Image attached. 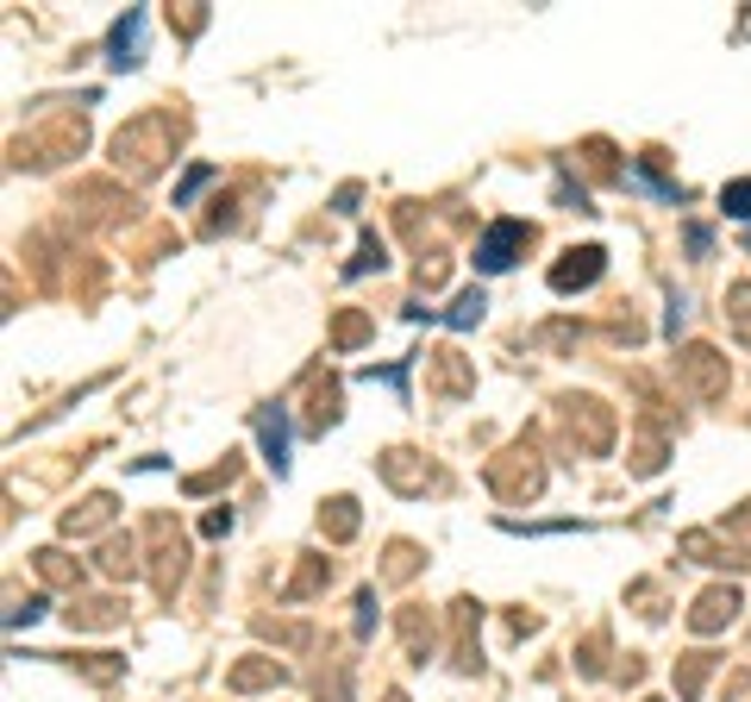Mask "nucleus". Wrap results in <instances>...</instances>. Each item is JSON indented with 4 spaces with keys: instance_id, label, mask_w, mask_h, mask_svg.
Listing matches in <instances>:
<instances>
[{
    "instance_id": "nucleus-1",
    "label": "nucleus",
    "mask_w": 751,
    "mask_h": 702,
    "mask_svg": "<svg viewBox=\"0 0 751 702\" xmlns=\"http://www.w3.org/2000/svg\"><path fill=\"white\" fill-rule=\"evenodd\" d=\"M526 238H533L526 233V220H495V226L476 238V270H489V276L507 270V264L526 252Z\"/></svg>"
},
{
    "instance_id": "nucleus-2",
    "label": "nucleus",
    "mask_w": 751,
    "mask_h": 702,
    "mask_svg": "<svg viewBox=\"0 0 751 702\" xmlns=\"http://www.w3.org/2000/svg\"><path fill=\"white\" fill-rule=\"evenodd\" d=\"M596 276H601V252H596V245H582V252H570V257L558 264V270H551V289H558V295L589 289Z\"/></svg>"
},
{
    "instance_id": "nucleus-3",
    "label": "nucleus",
    "mask_w": 751,
    "mask_h": 702,
    "mask_svg": "<svg viewBox=\"0 0 751 702\" xmlns=\"http://www.w3.org/2000/svg\"><path fill=\"white\" fill-rule=\"evenodd\" d=\"M257 433H264L270 470H276V477H289V414H282V408H257Z\"/></svg>"
},
{
    "instance_id": "nucleus-4",
    "label": "nucleus",
    "mask_w": 751,
    "mask_h": 702,
    "mask_svg": "<svg viewBox=\"0 0 751 702\" xmlns=\"http://www.w3.org/2000/svg\"><path fill=\"white\" fill-rule=\"evenodd\" d=\"M732 615H739V589H708V596L695 603L689 627H695V634H714V627H727Z\"/></svg>"
},
{
    "instance_id": "nucleus-5",
    "label": "nucleus",
    "mask_w": 751,
    "mask_h": 702,
    "mask_svg": "<svg viewBox=\"0 0 751 702\" xmlns=\"http://www.w3.org/2000/svg\"><path fill=\"white\" fill-rule=\"evenodd\" d=\"M138 32H144V13H126L114 25V70H132L138 63Z\"/></svg>"
},
{
    "instance_id": "nucleus-6",
    "label": "nucleus",
    "mask_w": 751,
    "mask_h": 702,
    "mask_svg": "<svg viewBox=\"0 0 751 702\" xmlns=\"http://www.w3.org/2000/svg\"><path fill=\"white\" fill-rule=\"evenodd\" d=\"M226 683H232V690H264V683H282V664H276V659H250V664H238Z\"/></svg>"
},
{
    "instance_id": "nucleus-7",
    "label": "nucleus",
    "mask_w": 751,
    "mask_h": 702,
    "mask_svg": "<svg viewBox=\"0 0 751 702\" xmlns=\"http://www.w3.org/2000/svg\"><path fill=\"white\" fill-rule=\"evenodd\" d=\"M689 376L701 383V395H720V358H714L708 345H695V351H689Z\"/></svg>"
},
{
    "instance_id": "nucleus-8",
    "label": "nucleus",
    "mask_w": 751,
    "mask_h": 702,
    "mask_svg": "<svg viewBox=\"0 0 751 702\" xmlns=\"http://www.w3.org/2000/svg\"><path fill=\"white\" fill-rule=\"evenodd\" d=\"M482 308H489V301H482V289H463V295H458V308L444 313V327H476Z\"/></svg>"
},
{
    "instance_id": "nucleus-9",
    "label": "nucleus",
    "mask_w": 751,
    "mask_h": 702,
    "mask_svg": "<svg viewBox=\"0 0 751 702\" xmlns=\"http://www.w3.org/2000/svg\"><path fill=\"white\" fill-rule=\"evenodd\" d=\"M720 208H727L732 220H751V176H745V182H727V189H720Z\"/></svg>"
},
{
    "instance_id": "nucleus-10",
    "label": "nucleus",
    "mask_w": 751,
    "mask_h": 702,
    "mask_svg": "<svg viewBox=\"0 0 751 702\" xmlns=\"http://www.w3.org/2000/svg\"><path fill=\"white\" fill-rule=\"evenodd\" d=\"M388 257H383V238H364V252L351 257V270L345 276H364V270H383Z\"/></svg>"
},
{
    "instance_id": "nucleus-11",
    "label": "nucleus",
    "mask_w": 751,
    "mask_h": 702,
    "mask_svg": "<svg viewBox=\"0 0 751 702\" xmlns=\"http://www.w3.org/2000/svg\"><path fill=\"white\" fill-rule=\"evenodd\" d=\"M332 533H339V540H345V533H357V502H345V496L332 502Z\"/></svg>"
},
{
    "instance_id": "nucleus-12",
    "label": "nucleus",
    "mask_w": 751,
    "mask_h": 702,
    "mask_svg": "<svg viewBox=\"0 0 751 702\" xmlns=\"http://www.w3.org/2000/svg\"><path fill=\"white\" fill-rule=\"evenodd\" d=\"M207 176H213L207 163H194V170L182 176V189H175V208H189V195H194V189H201V182H207Z\"/></svg>"
}]
</instances>
